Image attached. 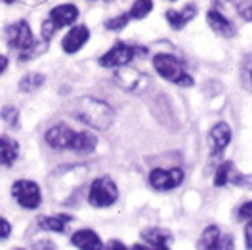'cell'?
I'll use <instances>...</instances> for the list:
<instances>
[{"instance_id": "cell-12", "label": "cell", "mask_w": 252, "mask_h": 250, "mask_svg": "<svg viewBox=\"0 0 252 250\" xmlns=\"http://www.w3.org/2000/svg\"><path fill=\"white\" fill-rule=\"evenodd\" d=\"M208 140H210V145H212V153H221V151L227 147L229 140H231V130H229V126L225 125V123H218V125L210 130Z\"/></svg>"}, {"instance_id": "cell-31", "label": "cell", "mask_w": 252, "mask_h": 250, "mask_svg": "<svg viewBox=\"0 0 252 250\" xmlns=\"http://www.w3.org/2000/svg\"><path fill=\"white\" fill-rule=\"evenodd\" d=\"M4 2H8V4H12V2H16V0H4Z\"/></svg>"}, {"instance_id": "cell-21", "label": "cell", "mask_w": 252, "mask_h": 250, "mask_svg": "<svg viewBox=\"0 0 252 250\" xmlns=\"http://www.w3.org/2000/svg\"><path fill=\"white\" fill-rule=\"evenodd\" d=\"M153 10V2L151 0H136L134 4H132V8H130V17H134V19H142L145 17L149 12Z\"/></svg>"}, {"instance_id": "cell-22", "label": "cell", "mask_w": 252, "mask_h": 250, "mask_svg": "<svg viewBox=\"0 0 252 250\" xmlns=\"http://www.w3.org/2000/svg\"><path fill=\"white\" fill-rule=\"evenodd\" d=\"M235 168H233V164L231 162H223L220 168H218V172H216V180H214V184L221 188V186H225V184H229L231 182V172H233Z\"/></svg>"}, {"instance_id": "cell-26", "label": "cell", "mask_w": 252, "mask_h": 250, "mask_svg": "<svg viewBox=\"0 0 252 250\" xmlns=\"http://www.w3.org/2000/svg\"><path fill=\"white\" fill-rule=\"evenodd\" d=\"M56 29H58V27H56V25H54L50 19H48V21H44V25H42V34H44V38H46V40H48V38H52V34L56 32Z\"/></svg>"}, {"instance_id": "cell-1", "label": "cell", "mask_w": 252, "mask_h": 250, "mask_svg": "<svg viewBox=\"0 0 252 250\" xmlns=\"http://www.w3.org/2000/svg\"><path fill=\"white\" fill-rule=\"evenodd\" d=\"M69 109L77 121L92 126L95 130H107L115 121V111L111 109L105 101L88 97V95L75 99Z\"/></svg>"}, {"instance_id": "cell-6", "label": "cell", "mask_w": 252, "mask_h": 250, "mask_svg": "<svg viewBox=\"0 0 252 250\" xmlns=\"http://www.w3.org/2000/svg\"><path fill=\"white\" fill-rule=\"evenodd\" d=\"M12 195H14V199L23 208H29V210L36 208L40 204V201H42L38 186L34 182H29V180H19V182H16L14 188H12Z\"/></svg>"}, {"instance_id": "cell-10", "label": "cell", "mask_w": 252, "mask_h": 250, "mask_svg": "<svg viewBox=\"0 0 252 250\" xmlns=\"http://www.w3.org/2000/svg\"><path fill=\"white\" fill-rule=\"evenodd\" d=\"M88 38H90L88 27L86 25H77V27H73L71 31L67 32V36L63 38V50L67 54H75V52H79L80 48L88 42Z\"/></svg>"}, {"instance_id": "cell-13", "label": "cell", "mask_w": 252, "mask_h": 250, "mask_svg": "<svg viewBox=\"0 0 252 250\" xmlns=\"http://www.w3.org/2000/svg\"><path fill=\"white\" fill-rule=\"evenodd\" d=\"M206 21L212 27V31H216L220 36H233L235 34V27L231 25V21L225 19L218 10H210L206 14Z\"/></svg>"}, {"instance_id": "cell-16", "label": "cell", "mask_w": 252, "mask_h": 250, "mask_svg": "<svg viewBox=\"0 0 252 250\" xmlns=\"http://www.w3.org/2000/svg\"><path fill=\"white\" fill-rule=\"evenodd\" d=\"M19 155V147L14 140L0 136V164H12Z\"/></svg>"}, {"instance_id": "cell-29", "label": "cell", "mask_w": 252, "mask_h": 250, "mask_svg": "<svg viewBox=\"0 0 252 250\" xmlns=\"http://www.w3.org/2000/svg\"><path fill=\"white\" fill-rule=\"evenodd\" d=\"M8 67V58L6 56H0V75H2V71Z\"/></svg>"}, {"instance_id": "cell-17", "label": "cell", "mask_w": 252, "mask_h": 250, "mask_svg": "<svg viewBox=\"0 0 252 250\" xmlns=\"http://www.w3.org/2000/svg\"><path fill=\"white\" fill-rule=\"evenodd\" d=\"M142 237L153 247V249H166L168 243H170V235L166 233V231H162V229H158V227L143 231Z\"/></svg>"}, {"instance_id": "cell-4", "label": "cell", "mask_w": 252, "mask_h": 250, "mask_svg": "<svg viewBox=\"0 0 252 250\" xmlns=\"http://www.w3.org/2000/svg\"><path fill=\"white\" fill-rule=\"evenodd\" d=\"M117 184L107 178V176H103V178H97L92 182V186H90V193H88V201L94 204V206H99V208H103V206H111V204L117 201Z\"/></svg>"}, {"instance_id": "cell-7", "label": "cell", "mask_w": 252, "mask_h": 250, "mask_svg": "<svg viewBox=\"0 0 252 250\" xmlns=\"http://www.w3.org/2000/svg\"><path fill=\"white\" fill-rule=\"evenodd\" d=\"M115 80H117V84L126 90V92H142L143 88L147 86V77L140 73L138 69H121V71H117V75H115Z\"/></svg>"}, {"instance_id": "cell-28", "label": "cell", "mask_w": 252, "mask_h": 250, "mask_svg": "<svg viewBox=\"0 0 252 250\" xmlns=\"http://www.w3.org/2000/svg\"><path fill=\"white\" fill-rule=\"evenodd\" d=\"M245 239H247V247L252 249V219H249V223L245 227Z\"/></svg>"}, {"instance_id": "cell-19", "label": "cell", "mask_w": 252, "mask_h": 250, "mask_svg": "<svg viewBox=\"0 0 252 250\" xmlns=\"http://www.w3.org/2000/svg\"><path fill=\"white\" fill-rule=\"evenodd\" d=\"M65 221H69V216H44L38 219V225L48 231H58L62 233L65 229Z\"/></svg>"}, {"instance_id": "cell-3", "label": "cell", "mask_w": 252, "mask_h": 250, "mask_svg": "<svg viewBox=\"0 0 252 250\" xmlns=\"http://www.w3.org/2000/svg\"><path fill=\"white\" fill-rule=\"evenodd\" d=\"M153 67L157 69V73L162 78L170 80L178 86H191L193 84V78L188 75L186 67L182 65V62L176 58V56H170V54H158L153 58Z\"/></svg>"}, {"instance_id": "cell-9", "label": "cell", "mask_w": 252, "mask_h": 250, "mask_svg": "<svg viewBox=\"0 0 252 250\" xmlns=\"http://www.w3.org/2000/svg\"><path fill=\"white\" fill-rule=\"evenodd\" d=\"M136 50L132 46H128L125 42H117L115 46L111 48L109 52L99 60V63L103 67H125L134 60Z\"/></svg>"}, {"instance_id": "cell-27", "label": "cell", "mask_w": 252, "mask_h": 250, "mask_svg": "<svg viewBox=\"0 0 252 250\" xmlns=\"http://www.w3.org/2000/svg\"><path fill=\"white\" fill-rule=\"evenodd\" d=\"M10 231H12V227H10V223L6 221V219L0 218V239H6L8 235H10Z\"/></svg>"}, {"instance_id": "cell-18", "label": "cell", "mask_w": 252, "mask_h": 250, "mask_svg": "<svg viewBox=\"0 0 252 250\" xmlns=\"http://www.w3.org/2000/svg\"><path fill=\"white\" fill-rule=\"evenodd\" d=\"M201 247H203V249H221V247H223L218 227L210 225V227L206 229L205 233H203V237H201Z\"/></svg>"}, {"instance_id": "cell-15", "label": "cell", "mask_w": 252, "mask_h": 250, "mask_svg": "<svg viewBox=\"0 0 252 250\" xmlns=\"http://www.w3.org/2000/svg\"><path fill=\"white\" fill-rule=\"evenodd\" d=\"M71 243L79 249H101L99 237L90 229H80L71 237Z\"/></svg>"}, {"instance_id": "cell-24", "label": "cell", "mask_w": 252, "mask_h": 250, "mask_svg": "<svg viewBox=\"0 0 252 250\" xmlns=\"http://www.w3.org/2000/svg\"><path fill=\"white\" fill-rule=\"evenodd\" d=\"M2 117H4V121H6L8 125H12V126L17 125V109L16 107H6V109L2 111Z\"/></svg>"}, {"instance_id": "cell-23", "label": "cell", "mask_w": 252, "mask_h": 250, "mask_svg": "<svg viewBox=\"0 0 252 250\" xmlns=\"http://www.w3.org/2000/svg\"><path fill=\"white\" fill-rule=\"evenodd\" d=\"M128 19H130V14L119 16V17H115V19H109V21L105 23V27H107L109 31H119V29H123L126 23H128Z\"/></svg>"}, {"instance_id": "cell-30", "label": "cell", "mask_w": 252, "mask_h": 250, "mask_svg": "<svg viewBox=\"0 0 252 250\" xmlns=\"http://www.w3.org/2000/svg\"><path fill=\"white\" fill-rule=\"evenodd\" d=\"M109 247L111 249H125V245H121V243H111Z\"/></svg>"}, {"instance_id": "cell-20", "label": "cell", "mask_w": 252, "mask_h": 250, "mask_svg": "<svg viewBox=\"0 0 252 250\" xmlns=\"http://www.w3.org/2000/svg\"><path fill=\"white\" fill-rule=\"evenodd\" d=\"M42 82H44V77H42V75L31 73V75H27V77L21 78V82H19V90H21V92H32V90H36L38 86H42Z\"/></svg>"}, {"instance_id": "cell-5", "label": "cell", "mask_w": 252, "mask_h": 250, "mask_svg": "<svg viewBox=\"0 0 252 250\" xmlns=\"http://www.w3.org/2000/svg\"><path fill=\"white\" fill-rule=\"evenodd\" d=\"M8 44L21 52V58L25 54H32L38 48H34V38H32L31 27L27 21H17L14 25L8 27Z\"/></svg>"}, {"instance_id": "cell-11", "label": "cell", "mask_w": 252, "mask_h": 250, "mask_svg": "<svg viewBox=\"0 0 252 250\" xmlns=\"http://www.w3.org/2000/svg\"><path fill=\"white\" fill-rule=\"evenodd\" d=\"M79 17V10L77 6L73 4H62V6H56L52 12H50V21L60 29V27H67L71 23H75Z\"/></svg>"}, {"instance_id": "cell-8", "label": "cell", "mask_w": 252, "mask_h": 250, "mask_svg": "<svg viewBox=\"0 0 252 250\" xmlns=\"http://www.w3.org/2000/svg\"><path fill=\"white\" fill-rule=\"evenodd\" d=\"M182 182H184V172L180 168H170V170L157 168V170L149 174V184L155 189H160V191L178 188Z\"/></svg>"}, {"instance_id": "cell-25", "label": "cell", "mask_w": 252, "mask_h": 250, "mask_svg": "<svg viewBox=\"0 0 252 250\" xmlns=\"http://www.w3.org/2000/svg\"><path fill=\"white\" fill-rule=\"evenodd\" d=\"M239 218L252 219V201L251 203H245L241 208H239Z\"/></svg>"}, {"instance_id": "cell-2", "label": "cell", "mask_w": 252, "mask_h": 250, "mask_svg": "<svg viewBox=\"0 0 252 250\" xmlns=\"http://www.w3.org/2000/svg\"><path fill=\"white\" fill-rule=\"evenodd\" d=\"M46 141L54 149H73L79 153H90L95 147V138L88 132H75L69 126L56 125L46 132Z\"/></svg>"}, {"instance_id": "cell-14", "label": "cell", "mask_w": 252, "mask_h": 250, "mask_svg": "<svg viewBox=\"0 0 252 250\" xmlns=\"http://www.w3.org/2000/svg\"><path fill=\"white\" fill-rule=\"evenodd\" d=\"M195 16H197V8L193 4H188L182 10H168L166 12V21L170 23V27H174V29H182Z\"/></svg>"}]
</instances>
